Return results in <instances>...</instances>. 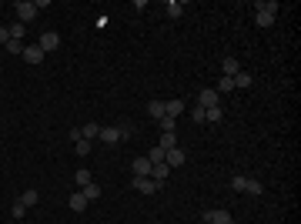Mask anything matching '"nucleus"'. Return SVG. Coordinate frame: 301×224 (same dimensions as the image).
Wrapping results in <instances>:
<instances>
[{"instance_id": "obj_20", "label": "nucleus", "mask_w": 301, "mask_h": 224, "mask_svg": "<svg viewBox=\"0 0 301 224\" xmlns=\"http://www.w3.org/2000/svg\"><path fill=\"white\" fill-rule=\"evenodd\" d=\"M147 114H150L154 120H161V117H164V101H150V104H147Z\"/></svg>"}, {"instance_id": "obj_16", "label": "nucleus", "mask_w": 301, "mask_h": 224, "mask_svg": "<svg viewBox=\"0 0 301 224\" xmlns=\"http://www.w3.org/2000/svg\"><path fill=\"white\" fill-rule=\"evenodd\" d=\"M231 80H234V90H245V87H251V84H254V77H251L248 71H238Z\"/></svg>"}, {"instance_id": "obj_19", "label": "nucleus", "mask_w": 301, "mask_h": 224, "mask_svg": "<svg viewBox=\"0 0 301 224\" xmlns=\"http://www.w3.org/2000/svg\"><path fill=\"white\" fill-rule=\"evenodd\" d=\"M17 201H20V204H24V208H34V204H37V201H40V194L34 191V187H27V191L20 194V198H17Z\"/></svg>"}, {"instance_id": "obj_17", "label": "nucleus", "mask_w": 301, "mask_h": 224, "mask_svg": "<svg viewBox=\"0 0 301 224\" xmlns=\"http://www.w3.org/2000/svg\"><path fill=\"white\" fill-rule=\"evenodd\" d=\"M164 10H167V17H181L184 10H188V4H184V0H167Z\"/></svg>"}, {"instance_id": "obj_9", "label": "nucleus", "mask_w": 301, "mask_h": 224, "mask_svg": "<svg viewBox=\"0 0 301 224\" xmlns=\"http://www.w3.org/2000/svg\"><path fill=\"white\" fill-rule=\"evenodd\" d=\"M164 164H167L171 171L181 168V164H184V151H181V147H171V151H164Z\"/></svg>"}, {"instance_id": "obj_10", "label": "nucleus", "mask_w": 301, "mask_h": 224, "mask_svg": "<svg viewBox=\"0 0 301 224\" xmlns=\"http://www.w3.org/2000/svg\"><path fill=\"white\" fill-rule=\"evenodd\" d=\"M150 168H154V164H150L147 157H134V164H131L134 177H150Z\"/></svg>"}, {"instance_id": "obj_5", "label": "nucleus", "mask_w": 301, "mask_h": 224, "mask_svg": "<svg viewBox=\"0 0 301 224\" xmlns=\"http://www.w3.org/2000/svg\"><path fill=\"white\" fill-rule=\"evenodd\" d=\"M37 47L44 50V54H50V50H57V47H61V34H54V30H47V34H40V40H37Z\"/></svg>"}, {"instance_id": "obj_31", "label": "nucleus", "mask_w": 301, "mask_h": 224, "mask_svg": "<svg viewBox=\"0 0 301 224\" xmlns=\"http://www.w3.org/2000/svg\"><path fill=\"white\" fill-rule=\"evenodd\" d=\"M224 90H234V80H231V77H221V80H218V94H224Z\"/></svg>"}, {"instance_id": "obj_1", "label": "nucleus", "mask_w": 301, "mask_h": 224, "mask_svg": "<svg viewBox=\"0 0 301 224\" xmlns=\"http://www.w3.org/2000/svg\"><path fill=\"white\" fill-rule=\"evenodd\" d=\"M231 187H234L238 194H254V198H261V194H264L261 181H258V177H248V174H238V177H231Z\"/></svg>"}, {"instance_id": "obj_18", "label": "nucleus", "mask_w": 301, "mask_h": 224, "mask_svg": "<svg viewBox=\"0 0 301 224\" xmlns=\"http://www.w3.org/2000/svg\"><path fill=\"white\" fill-rule=\"evenodd\" d=\"M221 71H224V77H234V74L241 71V64L234 60V57H224V60H221Z\"/></svg>"}, {"instance_id": "obj_32", "label": "nucleus", "mask_w": 301, "mask_h": 224, "mask_svg": "<svg viewBox=\"0 0 301 224\" xmlns=\"http://www.w3.org/2000/svg\"><path fill=\"white\" fill-rule=\"evenodd\" d=\"M10 214H14V217H24V214H27V208L20 204V201H14V208H10Z\"/></svg>"}, {"instance_id": "obj_11", "label": "nucleus", "mask_w": 301, "mask_h": 224, "mask_svg": "<svg viewBox=\"0 0 301 224\" xmlns=\"http://www.w3.org/2000/svg\"><path fill=\"white\" fill-rule=\"evenodd\" d=\"M80 137H84V141H97V134H101V124H97V120H87V124H80Z\"/></svg>"}, {"instance_id": "obj_30", "label": "nucleus", "mask_w": 301, "mask_h": 224, "mask_svg": "<svg viewBox=\"0 0 301 224\" xmlns=\"http://www.w3.org/2000/svg\"><path fill=\"white\" fill-rule=\"evenodd\" d=\"M191 120H194V124H204V107H191Z\"/></svg>"}, {"instance_id": "obj_7", "label": "nucleus", "mask_w": 301, "mask_h": 224, "mask_svg": "<svg viewBox=\"0 0 301 224\" xmlns=\"http://www.w3.org/2000/svg\"><path fill=\"white\" fill-rule=\"evenodd\" d=\"M134 191H141V194H158L161 184L154 181V177H134Z\"/></svg>"}, {"instance_id": "obj_23", "label": "nucleus", "mask_w": 301, "mask_h": 224, "mask_svg": "<svg viewBox=\"0 0 301 224\" xmlns=\"http://www.w3.org/2000/svg\"><path fill=\"white\" fill-rule=\"evenodd\" d=\"M91 147H94V144H91V141H84V137H80V141H74V151H77V157H87Z\"/></svg>"}, {"instance_id": "obj_13", "label": "nucleus", "mask_w": 301, "mask_h": 224, "mask_svg": "<svg viewBox=\"0 0 301 224\" xmlns=\"http://www.w3.org/2000/svg\"><path fill=\"white\" fill-rule=\"evenodd\" d=\"M184 111H188V104H184V101H164V114H167V117L177 120Z\"/></svg>"}, {"instance_id": "obj_33", "label": "nucleus", "mask_w": 301, "mask_h": 224, "mask_svg": "<svg viewBox=\"0 0 301 224\" xmlns=\"http://www.w3.org/2000/svg\"><path fill=\"white\" fill-rule=\"evenodd\" d=\"M117 131H121V141H127V137H131V124H121Z\"/></svg>"}, {"instance_id": "obj_21", "label": "nucleus", "mask_w": 301, "mask_h": 224, "mask_svg": "<svg viewBox=\"0 0 301 224\" xmlns=\"http://www.w3.org/2000/svg\"><path fill=\"white\" fill-rule=\"evenodd\" d=\"M158 124H161V134H174V127H177V120H174V117H167V114L158 120Z\"/></svg>"}, {"instance_id": "obj_2", "label": "nucleus", "mask_w": 301, "mask_h": 224, "mask_svg": "<svg viewBox=\"0 0 301 224\" xmlns=\"http://www.w3.org/2000/svg\"><path fill=\"white\" fill-rule=\"evenodd\" d=\"M254 10H258V14H254V24H258V27H271V24H275V17H278V4H275V0H268V4L261 0Z\"/></svg>"}, {"instance_id": "obj_28", "label": "nucleus", "mask_w": 301, "mask_h": 224, "mask_svg": "<svg viewBox=\"0 0 301 224\" xmlns=\"http://www.w3.org/2000/svg\"><path fill=\"white\" fill-rule=\"evenodd\" d=\"M4 50H7V54H24V40H7Z\"/></svg>"}, {"instance_id": "obj_29", "label": "nucleus", "mask_w": 301, "mask_h": 224, "mask_svg": "<svg viewBox=\"0 0 301 224\" xmlns=\"http://www.w3.org/2000/svg\"><path fill=\"white\" fill-rule=\"evenodd\" d=\"M144 157H147L150 164H161V161H164V151H161V147H150V151L144 154Z\"/></svg>"}, {"instance_id": "obj_34", "label": "nucleus", "mask_w": 301, "mask_h": 224, "mask_svg": "<svg viewBox=\"0 0 301 224\" xmlns=\"http://www.w3.org/2000/svg\"><path fill=\"white\" fill-rule=\"evenodd\" d=\"M7 40H10V30H7V27H0V44H7Z\"/></svg>"}, {"instance_id": "obj_3", "label": "nucleus", "mask_w": 301, "mask_h": 224, "mask_svg": "<svg viewBox=\"0 0 301 224\" xmlns=\"http://www.w3.org/2000/svg\"><path fill=\"white\" fill-rule=\"evenodd\" d=\"M14 14H17V24H31V20H37V14H40V10L37 7H34V4H31V0H17V4H14Z\"/></svg>"}, {"instance_id": "obj_27", "label": "nucleus", "mask_w": 301, "mask_h": 224, "mask_svg": "<svg viewBox=\"0 0 301 224\" xmlns=\"http://www.w3.org/2000/svg\"><path fill=\"white\" fill-rule=\"evenodd\" d=\"M158 147H161V151H171V147H177V137L174 134H161V144Z\"/></svg>"}, {"instance_id": "obj_12", "label": "nucleus", "mask_w": 301, "mask_h": 224, "mask_svg": "<svg viewBox=\"0 0 301 224\" xmlns=\"http://www.w3.org/2000/svg\"><path fill=\"white\" fill-rule=\"evenodd\" d=\"M67 204H71V211H77V214H80V211H87V204H91V201L84 198V191H74L71 198H67Z\"/></svg>"}, {"instance_id": "obj_15", "label": "nucleus", "mask_w": 301, "mask_h": 224, "mask_svg": "<svg viewBox=\"0 0 301 224\" xmlns=\"http://www.w3.org/2000/svg\"><path fill=\"white\" fill-rule=\"evenodd\" d=\"M97 141H104V144H121V131L117 127H101Z\"/></svg>"}, {"instance_id": "obj_26", "label": "nucleus", "mask_w": 301, "mask_h": 224, "mask_svg": "<svg viewBox=\"0 0 301 224\" xmlns=\"http://www.w3.org/2000/svg\"><path fill=\"white\" fill-rule=\"evenodd\" d=\"M7 30H10V40H24V34H27V27H24V24H17V20H14V24H10V27H7Z\"/></svg>"}, {"instance_id": "obj_8", "label": "nucleus", "mask_w": 301, "mask_h": 224, "mask_svg": "<svg viewBox=\"0 0 301 224\" xmlns=\"http://www.w3.org/2000/svg\"><path fill=\"white\" fill-rule=\"evenodd\" d=\"M24 60L27 64H44V50L37 44H24Z\"/></svg>"}, {"instance_id": "obj_14", "label": "nucleus", "mask_w": 301, "mask_h": 224, "mask_svg": "<svg viewBox=\"0 0 301 224\" xmlns=\"http://www.w3.org/2000/svg\"><path fill=\"white\" fill-rule=\"evenodd\" d=\"M150 177H154V181H158V184L164 187V181L171 177V168H167L164 161H161V164H154V168H150Z\"/></svg>"}, {"instance_id": "obj_24", "label": "nucleus", "mask_w": 301, "mask_h": 224, "mask_svg": "<svg viewBox=\"0 0 301 224\" xmlns=\"http://www.w3.org/2000/svg\"><path fill=\"white\" fill-rule=\"evenodd\" d=\"M204 120H207V124H221V120H224L221 107H211V111H204Z\"/></svg>"}, {"instance_id": "obj_22", "label": "nucleus", "mask_w": 301, "mask_h": 224, "mask_svg": "<svg viewBox=\"0 0 301 224\" xmlns=\"http://www.w3.org/2000/svg\"><path fill=\"white\" fill-rule=\"evenodd\" d=\"M74 181H77V187H87L91 181H94V177H91V171L80 168V171H74Z\"/></svg>"}, {"instance_id": "obj_6", "label": "nucleus", "mask_w": 301, "mask_h": 224, "mask_svg": "<svg viewBox=\"0 0 301 224\" xmlns=\"http://www.w3.org/2000/svg\"><path fill=\"white\" fill-rule=\"evenodd\" d=\"M204 221H207V224H234V221H231V211H224V208L204 211Z\"/></svg>"}, {"instance_id": "obj_25", "label": "nucleus", "mask_w": 301, "mask_h": 224, "mask_svg": "<svg viewBox=\"0 0 301 224\" xmlns=\"http://www.w3.org/2000/svg\"><path fill=\"white\" fill-rule=\"evenodd\" d=\"M80 191H84V198H87V201H97V198H101V184H94V181H91L87 187H80Z\"/></svg>"}, {"instance_id": "obj_4", "label": "nucleus", "mask_w": 301, "mask_h": 224, "mask_svg": "<svg viewBox=\"0 0 301 224\" xmlns=\"http://www.w3.org/2000/svg\"><path fill=\"white\" fill-rule=\"evenodd\" d=\"M198 107H204V111H211V107H221V94L218 90H198Z\"/></svg>"}]
</instances>
